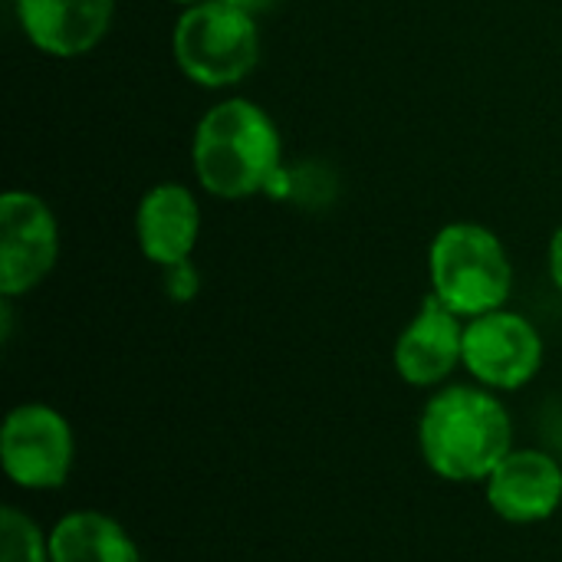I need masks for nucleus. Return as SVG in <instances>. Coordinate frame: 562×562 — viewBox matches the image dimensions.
I'll use <instances>...</instances> for the list:
<instances>
[{
  "label": "nucleus",
  "instance_id": "f257e3e1",
  "mask_svg": "<svg viewBox=\"0 0 562 562\" xmlns=\"http://www.w3.org/2000/svg\"><path fill=\"white\" fill-rule=\"evenodd\" d=\"M517 448L504 395L477 382H448L428 392L418 415V454L448 484H484Z\"/></svg>",
  "mask_w": 562,
  "mask_h": 562
},
{
  "label": "nucleus",
  "instance_id": "f03ea898",
  "mask_svg": "<svg viewBox=\"0 0 562 562\" xmlns=\"http://www.w3.org/2000/svg\"><path fill=\"white\" fill-rule=\"evenodd\" d=\"M283 165V135L273 115L247 95H224L191 132L194 181L217 201L267 194Z\"/></svg>",
  "mask_w": 562,
  "mask_h": 562
},
{
  "label": "nucleus",
  "instance_id": "7ed1b4c3",
  "mask_svg": "<svg viewBox=\"0 0 562 562\" xmlns=\"http://www.w3.org/2000/svg\"><path fill=\"white\" fill-rule=\"evenodd\" d=\"M428 293L461 319L504 310L514 296V260L497 231L451 221L428 244Z\"/></svg>",
  "mask_w": 562,
  "mask_h": 562
},
{
  "label": "nucleus",
  "instance_id": "20e7f679",
  "mask_svg": "<svg viewBox=\"0 0 562 562\" xmlns=\"http://www.w3.org/2000/svg\"><path fill=\"white\" fill-rule=\"evenodd\" d=\"M260 56V20L227 0L184 7L171 26V59L178 72L198 89H237L257 72Z\"/></svg>",
  "mask_w": 562,
  "mask_h": 562
},
{
  "label": "nucleus",
  "instance_id": "39448f33",
  "mask_svg": "<svg viewBox=\"0 0 562 562\" xmlns=\"http://www.w3.org/2000/svg\"><path fill=\"white\" fill-rule=\"evenodd\" d=\"M3 477L30 494L66 487L76 468V431L49 402H20L0 425Z\"/></svg>",
  "mask_w": 562,
  "mask_h": 562
},
{
  "label": "nucleus",
  "instance_id": "423d86ee",
  "mask_svg": "<svg viewBox=\"0 0 562 562\" xmlns=\"http://www.w3.org/2000/svg\"><path fill=\"white\" fill-rule=\"evenodd\" d=\"M547 362V342L537 323L510 306L468 319L464 326V372L471 382L514 395L527 389Z\"/></svg>",
  "mask_w": 562,
  "mask_h": 562
},
{
  "label": "nucleus",
  "instance_id": "0eeeda50",
  "mask_svg": "<svg viewBox=\"0 0 562 562\" xmlns=\"http://www.w3.org/2000/svg\"><path fill=\"white\" fill-rule=\"evenodd\" d=\"M59 221L46 198L26 188L0 194V300L40 290L59 263Z\"/></svg>",
  "mask_w": 562,
  "mask_h": 562
},
{
  "label": "nucleus",
  "instance_id": "6e6552de",
  "mask_svg": "<svg viewBox=\"0 0 562 562\" xmlns=\"http://www.w3.org/2000/svg\"><path fill=\"white\" fill-rule=\"evenodd\" d=\"M464 326L468 319H461L428 293L415 316L395 336V375L418 392H435L448 385L454 372L464 369Z\"/></svg>",
  "mask_w": 562,
  "mask_h": 562
},
{
  "label": "nucleus",
  "instance_id": "1a4fd4ad",
  "mask_svg": "<svg viewBox=\"0 0 562 562\" xmlns=\"http://www.w3.org/2000/svg\"><path fill=\"white\" fill-rule=\"evenodd\" d=\"M491 514L510 527H537L560 514L562 461L547 448H514L481 484Z\"/></svg>",
  "mask_w": 562,
  "mask_h": 562
},
{
  "label": "nucleus",
  "instance_id": "9d476101",
  "mask_svg": "<svg viewBox=\"0 0 562 562\" xmlns=\"http://www.w3.org/2000/svg\"><path fill=\"white\" fill-rule=\"evenodd\" d=\"M23 40L49 59H82L95 53L112 23L115 0H13Z\"/></svg>",
  "mask_w": 562,
  "mask_h": 562
},
{
  "label": "nucleus",
  "instance_id": "9b49d317",
  "mask_svg": "<svg viewBox=\"0 0 562 562\" xmlns=\"http://www.w3.org/2000/svg\"><path fill=\"white\" fill-rule=\"evenodd\" d=\"M201 201L184 181H158L151 184L132 217L138 254L158 270L191 260L201 240Z\"/></svg>",
  "mask_w": 562,
  "mask_h": 562
},
{
  "label": "nucleus",
  "instance_id": "f8f14e48",
  "mask_svg": "<svg viewBox=\"0 0 562 562\" xmlns=\"http://www.w3.org/2000/svg\"><path fill=\"white\" fill-rule=\"evenodd\" d=\"M53 562H145L128 527L95 507L66 510L49 527Z\"/></svg>",
  "mask_w": 562,
  "mask_h": 562
},
{
  "label": "nucleus",
  "instance_id": "ddd939ff",
  "mask_svg": "<svg viewBox=\"0 0 562 562\" xmlns=\"http://www.w3.org/2000/svg\"><path fill=\"white\" fill-rule=\"evenodd\" d=\"M0 562H53L49 530L13 504L0 507Z\"/></svg>",
  "mask_w": 562,
  "mask_h": 562
},
{
  "label": "nucleus",
  "instance_id": "4468645a",
  "mask_svg": "<svg viewBox=\"0 0 562 562\" xmlns=\"http://www.w3.org/2000/svg\"><path fill=\"white\" fill-rule=\"evenodd\" d=\"M161 286H165V296L171 303H191L201 293V270L194 267V260L165 267L161 270Z\"/></svg>",
  "mask_w": 562,
  "mask_h": 562
},
{
  "label": "nucleus",
  "instance_id": "2eb2a0df",
  "mask_svg": "<svg viewBox=\"0 0 562 562\" xmlns=\"http://www.w3.org/2000/svg\"><path fill=\"white\" fill-rule=\"evenodd\" d=\"M547 273L557 286V293L562 296V224L553 231L550 237V247H547Z\"/></svg>",
  "mask_w": 562,
  "mask_h": 562
},
{
  "label": "nucleus",
  "instance_id": "dca6fc26",
  "mask_svg": "<svg viewBox=\"0 0 562 562\" xmlns=\"http://www.w3.org/2000/svg\"><path fill=\"white\" fill-rule=\"evenodd\" d=\"M227 3H234V7H240L244 13H250V16H263V13H270V10H277L280 7V0H227Z\"/></svg>",
  "mask_w": 562,
  "mask_h": 562
},
{
  "label": "nucleus",
  "instance_id": "f3484780",
  "mask_svg": "<svg viewBox=\"0 0 562 562\" xmlns=\"http://www.w3.org/2000/svg\"><path fill=\"white\" fill-rule=\"evenodd\" d=\"M171 3H175V7H181V10H184V7H194V3H204V0H171Z\"/></svg>",
  "mask_w": 562,
  "mask_h": 562
}]
</instances>
